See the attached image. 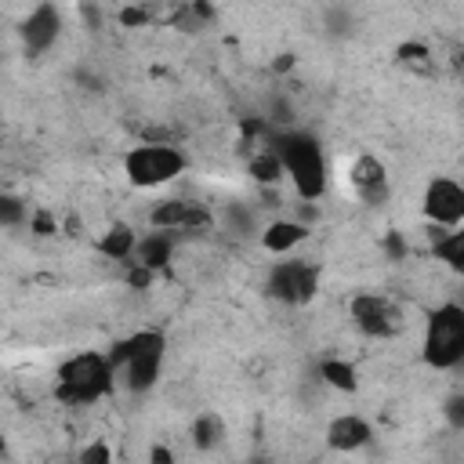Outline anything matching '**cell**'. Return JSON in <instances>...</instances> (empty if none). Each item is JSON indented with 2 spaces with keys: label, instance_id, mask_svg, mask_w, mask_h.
<instances>
[{
  "label": "cell",
  "instance_id": "obj_8",
  "mask_svg": "<svg viewBox=\"0 0 464 464\" xmlns=\"http://www.w3.org/2000/svg\"><path fill=\"white\" fill-rule=\"evenodd\" d=\"M420 214L428 225L439 228H460L464 225V185L450 174H435L424 185L420 196Z\"/></svg>",
  "mask_w": 464,
  "mask_h": 464
},
{
  "label": "cell",
  "instance_id": "obj_2",
  "mask_svg": "<svg viewBox=\"0 0 464 464\" xmlns=\"http://www.w3.org/2000/svg\"><path fill=\"white\" fill-rule=\"evenodd\" d=\"M112 370H116V381L130 392V395H145L160 384L163 377V362H167V334L156 330V326H145V330H134L130 337H123L112 352Z\"/></svg>",
  "mask_w": 464,
  "mask_h": 464
},
{
  "label": "cell",
  "instance_id": "obj_16",
  "mask_svg": "<svg viewBox=\"0 0 464 464\" xmlns=\"http://www.w3.org/2000/svg\"><path fill=\"white\" fill-rule=\"evenodd\" d=\"M134 246H138V232H134L130 225H123V221L109 225V228L102 232V239H98V254L109 257V261H123V265L130 261Z\"/></svg>",
  "mask_w": 464,
  "mask_h": 464
},
{
  "label": "cell",
  "instance_id": "obj_19",
  "mask_svg": "<svg viewBox=\"0 0 464 464\" xmlns=\"http://www.w3.org/2000/svg\"><path fill=\"white\" fill-rule=\"evenodd\" d=\"M250 174H254V181H261V185H276V181L283 178V167H279L272 145H268V152H261V156L250 160Z\"/></svg>",
  "mask_w": 464,
  "mask_h": 464
},
{
  "label": "cell",
  "instance_id": "obj_12",
  "mask_svg": "<svg viewBox=\"0 0 464 464\" xmlns=\"http://www.w3.org/2000/svg\"><path fill=\"white\" fill-rule=\"evenodd\" d=\"M312 228L297 218H276L261 228V246L272 254V257H283V254H297L301 243H308Z\"/></svg>",
  "mask_w": 464,
  "mask_h": 464
},
{
  "label": "cell",
  "instance_id": "obj_7",
  "mask_svg": "<svg viewBox=\"0 0 464 464\" xmlns=\"http://www.w3.org/2000/svg\"><path fill=\"white\" fill-rule=\"evenodd\" d=\"M319 290V268L308 257L283 254L265 276V294L279 304H308Z\"/></svg>",
  "mask_w": 464,
  "mask_h": 464
},
{
  "label": "cell",
  "instance_id": "obj_13",
  "mask_svg": "<svg viewBox=\"0 0 464 464\" xmlns=\"http://www.w3.org/2000/svg\"><path fill=\"white\" fill-rule=\"evenodd\" d=\"M370 439H373V428H370L366 417H359V413H337V417L326 424V446L337 450V453H355V450H362Z\"/></svg>",
  "mask_w": 464,
  "mask_h": 464
},
{
  "label": "cell",
  "instance_id": "obj_21",
  "mask_svg": "<svg viewBox=\"0 0 464 464\" xmlns=\"http://www.w3.org/2000/svg\"><path fill=\"white\" fill-rule=\"evenodd\" d=\"M80 457H83V460H109V450H102V446H91V450H83Z\"/></svg>",
  "mask_w": 464,
  "mask_h": 464
},
{
  "label": "cell",
  "instance_id": "obj_1",
  "mask_svg": "<svg viewBox=\"0 0 464 464\" xmlns=\"http://www.w3.org/2000/svg\"><path fill=\"white\" fill-rule=\"evenodd\" d=\"M268 145H272L294 196L304 203H319L330 185V167H326V152H323L319 138H312L308 130H279Z\"/></svg>",
  "mask_w": 464,
  "mask_h": 464
},
{
  "label": "cell",
  "instance_id": "obj_17",
  "mask_svg": "<svg viewBox=\"0 0 464 464\" xmlns=\"http://www.w3.org/2000/svg\"><path fill=\"white\" fill-rule=\"evenodd\" d=\"M319 377H323L330 388H337V392H355V388H359L355 366H352V362H344V359H323Z\"/></svg>",
  "mask_w": 464,
  "mask_h": 464
},
{
  "label": "cell",
  "instance_id": "obj_5",
  "mask_svg": "<svg viewBox=\"0 0 464 464\" xmlns=\"http://www.w3.org/2000/svg\"><path fill=\"white\" fill-rule=\"evenodd\" d=\"M420 359L439 373L464 362V308L457 301H442L428 312L420 330Z\"/></svg>",
  "mask_w": 464,
  "mask_h": 464
},
{
  "label": "cell",
  "instance_id": "obj_11",
  "mask_svg": "<svg viewBox=\"0 0 464 464\" xmlns=\"http://www.w3.org/2000/svg\"><path fill=\"white\" fill-rule=\"evenodd\" d=\"M18 33H22V44H25L29 54L51 51V47L58 44V33H62V14H58V7H54V4H36V7L25 14V22H22Z\"/></svg>",
  "mask_w": 464,
  "mask_h": 464
},
{
  "label": "cell",
  "instance_id": "obj_15",
  "mask_svg": "<svg viewBox=\"0 0 464 464\" xmlns=\"http://www.w3.org/2000/svg\"><path fill=\"white\" fill-rule=\"evenodd\" d=\"M428 232H431L435 261H442L450 272H460L464 268V232L460 228H439V225H428Z\"/></svg>",
  "mask_w": 464,
  "mask_h": 464
},
{
  "label": "cell",
  "instance_id": "obj_6",
  "mask_svg": "<svg viewBox=\"0 0 464 464\" xmlns=\"http://www.w3.org/2000/svg\"><path fill=\"white\" fill-rule=\"evenodd\" d=\"M348 319L370 341H395V337H402V330L410 323L406 308L392 294H381V290H359L348 301Z\"/></svg>",
  "mask_w": 464,
  "mask_h": 464
},
{
  "label": "cell",
  "instance_id": "obj_4",
  "mask_svg": "<svg viewBox=\"0 0 464 464\" xmlns=\"http://www.w3.org/2000/svg\"><path fill=\"white\" fill-rule=\"evenodd\" d=\"M188 170V156L174 141H138L123 152V178L130 188H163Z\"/></svg>",
  "mask_w": 464,
  "mask_h": 464
},
{
  "label": "cell",
  "instance_id": "obj_3",
  "mask_svg": "<svg viewBox=\"0 0 464 464\" xmlns=\"http://www.w3.org/2000/svg\"><path fill=\"white\" fill-rule=\"evenodd\" d=\"M116 388L112 359L102 352H76L54 373V395L65 406H94Z\"/></svg>",
  "mask_w": 464,
  "mask_h": 464
},
{
  "label": "cell",
  "instance_id": "obj_20",
  "mask_svg": "<svg viewBox=\"0 0 464 464\" xmlns=\"http://www.w3.org/2000/svg\"><path fill=\"white\" fill-rule=\"evenodd\" d=\"M196 446H214V442H221V424H218V417H199L196 420Z\"/></svg>",
  "mask_w": 464,
  "mask_h": 464
},
{
  "label": "cell",
  "instance_id": "obj_14",
  "mask_svg": "<svg viewBox=\"0 0 464 464\" xmlns=\"http://www.w3.org/2000/svg\"><path fill=\"white\" fill-rule=\"evenodd\" d=\"M170 257H174V232H163V228H152V232L138 236V246L130 254V261L134 265H145L149 272L152 268H163Z\"/></svg>",
  "mask_w": 464,
  "mask_h": 464
},
{
  "label": "cell",
  "instance_id": "obj_9",
  "mask_svg": "<svg viewBox=\"0 0 464 464\" xmlns=\"http://www.w3.org/2000/svg\"><path fill=\"white\" fill-rule=\"evenodd\" d=\"M214 225V214L207 203H196L188 196H167L149 210V228H163V232H203Z\"/></svg>",
  "mask_w": 464,
  "mask_h": 464
},
{
  "label": "cell",
  "instance_id": "obj_10",
  "mask_svg": "<svg viewBox=\"0 0 464 464\" xmlns=\"http://www.w3.org/2000/svg\"><path fill=\"white\" fill-rule=\"evenodd\" d=\"M348 185L355 192L359 203L366 207H384L388 196H392V178H388V167L381 156L373 152H359L348 167Z\"/></svg>",
  "mask_w": 464,
  "mask_h": 464
},
{
  "label": "cell",
  "instance_id": "obj_18",
  "mask_svg": "<svg viewBox=\"0 0 464 464\" xmlns=\"http://www.w3.org/2000/svg\"><path fill=\"white\" fill-rule=\"evenodd\" d=\"M29 221V207L22 196H11V192H0V225L4 228H18Z\"/></svg>",
  "mask_w": 464,
  "mask_h": 464
}]
</instances>
